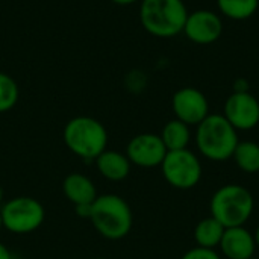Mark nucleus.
Segmentation results:
<instances>
[{"label":"nucleus","instance_id":"nucleus-4","mask_svg":"<svg viewBox=\"0 0 259 259\" xmlns=\"http://www.w3.org/2000/svg\"><path fill=\"white\" fill-rule=\"evenodd\" d=\"M255 209L252 193L238 184H228L220 187L211 197L209 211L225 229L244 226Z\"/></svg>","mask_w":259,"mask_h":259},{"label":"nucleus","instance_id":"nucleus-15","mask_svg":"<svg viewBox=\"0 0 259 259\" xmlns=\"http://www.w3.org/2000/svg\"><path fill=\"white\" fill-rule=\"evenodd\" d=\"M159 137H161L167 152L182 150V149H188V144L191 141V129L184 121L175 118V120H170L168 123H165Z\"/></svg>","mask_w":259,"mask_h":259},{"label":"nucleus","instance_id":"nucleus-8","mask_svg":"<svg viewBox=\"0 0 259 259\" xmlns=\"http://www.w3.org/2000/svg\"><path fill=\"white\" fill-rule=\"evenodd\" d=\"M225 24L217 12L209 9H197L188 12L182 33L194 44L208 46L220 39Z\"/></svg>","mask_w":259,"mask_h":259},{"label":"nucleus","instance_id":"nucleus-11","mask_svg":"<svg viewBox=\"0 0 259 259\" xmlns=\"http://www.w3.org/2000/svg\"><path fill=\"white\" fill-rule=\"evenodd\" d=\"M167 155V149L156 134H140L135 135L126 147V156L131 164L141 168H155L161 167L164 158Z\"/></svg>","mask_w":259,"mask_h":259},{"label":"nucleus","instance_id":"nucleus-24","mask_svg":"<svg viewBox=\"0 0 259 259\" xmlns=\"http://www.w3.org/2000/svg\"><path fill=\"white\" fill-rule=\"evenodd\" d=\"M111 2L115 5H120V6H129V5H134V3L141 2V0H111Z\"/></svg>","mask_w":259,"mask_h":259},{"label":"nucleus","instance_id":"nucleus-23","mask_svg":"<svg viewBox=\"0 0 259 259\" xmlns=\"http://www.w3.org/2000/svg\"><path fill=\"white\" fill-rule=\"evenodd\" d=\"M0 259H12V253L3 243H0Z\"/></svg>","mask_w":259,"mask_h":259},{"label":"nucleus","instance_id":"nucleus-19","mask_svg":"<svg viewBox=\"0 0 259 259\" xmlns=\"http://www.w3.org/2000/svg\"><path fill=\"white\" fill-rule=\"evenodd\" d=\"M20 90L17 82L6 73L0 71V114L11 111L18 102Z\"/></svg>","mask_w":259,"mask_h":259},{"label":"nucleus","instance_id":"nucleus-25","mask_svg":"<svg viewBox=\"0 0 259 259\" xmlns=\"http://www.w3.org/2000/svg\"><path fill=\"white\" fill-rule=\"evenodd\" d=\"M253 237H255V243H256V247H259V226L256 228V231H255Z\"/></svg>","mask_w":259,"mask_h":259},{"label":"nucleus","instance_id":"nucleus-20","mask_svg":"<svg viewBox=\"0 0 259 259\" xmlns=\"http://www.w3.org/2000/svg\"><path fill=\"white\" fill-rule=\"evenodd\" d=\"M181 259H222L215 252V249H205V247H193L184 253Z\"/></svg>","mask_w":259,"mask_h":259},{"label":"nucleus","instance_id":"nucleus-6","mask_svg":"<svg viewBox=\"0 0 259 259\" xmlns=\"http://www.w3.org/2000/svg\"><path fill=\"white\" fill-rule=\"evenodd\" d=\"M0 217L6 231L24 235L36 231L42 225L46 211L36 199L21 196L3 203L0 206Z\"/></svg>","mask_w":259,"mask_h":259},{"label":"nucleus","instance_id":"nucleus-3","mask_svg":"<svg viewBox=\"0 0 259 259\" xmlns=\"http://www.w3.org/2000/svg\"><path fill=\"white\" fill-rule=\"evenodd\" d=\"M90 220L94 229L106 240L124 238L134 225V214L129 203L117 194L97 196L91 206Z\"/></svg>","mask_w":259,"mask_h":259},{"label":"nucleus","instance_id":"nucleus-1","mask_svg":"<svg viewBox=\"0 0 259 259\" xmlns=\"http://www.w3.org/2000/svg\"><path fill=\"white\" fill-rule=\"evenodd\" d=\"M194 141L203 158L223 162L232 158L240 138L238 131L234 129L223 114H209L196 126Z\"/></svg>","mask_w":259,"mask_h":259},{"label":"nucleus","instance_id":"nucleus-12","mask_svg":"<svg viewBox=\"0 0 259 259\" xmlns=\"http://www.w3.org/2000/svg\"><path fill=\"white\" fill-rule=\"evenodd\" d=\"M220 250L226 259H250L256 250L255 237L244 226L226 228L220 241Z\"/></svg>","mask_w":259,"mask_h":259},{"label":"nucleus","instance_id":"nucleus-7","mask_svg":"<svg viewBox=\"0 0 259 259\" xmlns=\"http://www.w3.org/2000/svg\"><path fill=\"white\" fill-rule=\"evenodd\" d=\"M161 170L167 184L176 190L194 188L203 175L200 159L190 149L167 152Z\"/></svg>","mask_w":259,"mask_h":259},{"label":"nucleus","instance_id":"nucleus-16","mask_svg":"<svg viewBox=\"0 0 259 259\" xmlns=\"http://www.w3.org/2000/svg\"><path fill=\"white\" fill-rule=\"evenodd\" d=\"M223 234H225V228L214 217H206L196 225L194 241L199 247L215 249L220 246Z\"/></svg>","mask_w":259,"mask_h":259},{"label":"nucleus","instance_id":"nucleus-29","mask_svg":"<svg viewBox=\"0 0 259 259\" xmlns=\"http://www.w3.org/2000/svg\"><path fill=\"white\" fill-rule=\"evenodd\" d=\"M250 259H256V258H250Z\"/></svg>","mask_w":259,"mask_h":259},{"label":"nucleus","instance_id":"nucleus-14","mask_svg":"<svg viewBox=\"0 0 259 259\" xmlns=\"http://www.w3.org/2000/svg\"><path fill=\"white\" fill-rule=\"evenodd\" d=\"M96 165L99 173L112 182H120L126 179L131 173V161L126 155L117 152V150H105L96 158Z\"/></svg>","mask_w":259,"mask_h":259},{"label":"nucleus","instance_id":"nucleus-2","mask_svg":"<svg viewBox=\"0 0 259 259\" xmlns=\"http://www.w3.org/2000/svg\"><path fill=\"white\" fill-rule=\"evenodd\" d=\"M188 9L184 0H141L140 23L156 38H173L182 33Z\"/></svg>","mask_w":259,"mask_h":259},{"label":"nucleus","instance_id":"nucleus-9","mask_svg":"<svg viewBox=\"0 0 259 259\" xmlns=\"http://www.w3.org/2000/svg\"><path fill=\"white\" fill-rule=\"evenodd\" d=\"M171 109L175 117L188 126H197L211 114L206 96L193 87H184L173 94Z\"/></svg>","mask_w":259,"mask_h":259},{"label":"nucleus","instance_id":"nucleus-17","mask_svg":"<svg viewBox=\"0 0 259 259\" xmlns=\"http://www.w3.org/2000/svg\"><path fill=\"white\" fill-rule=\"evenodd\" d=\"M232 159L235 161L237 167L247 173L255 175L259 171V143L255 141H240Z\"/></svg>","mask_w":259,"mask_h":259},{"label":"nucleus","instance_id":"nucleus-28","mask_svg":"<svg viewBox=\"0 0 259 259\" xmlns=\"http://www.w3.org/2000/svg\"><path fill=\"white\" fill-rule=\"evenodd\" d=\"M93 259H106V258H93Z\"/></svg>","mask_w":259,"mask_h":259},{"label":"nucleus","instance_id":"nucleus-10","mask_svg":"<svg viewBox=\"0 0 259 259\" xmlns=\"http://www.w3.org/2000/svg\"><path fill=\"white\" fill-rule=\"evenodd\" d=\"M223 115L238 132L252 131L259 124L258 99L250 91L232 93L225 102Z\"/></svg>","mask_w":259,"mask_h":259},{"label":"nucleus","instance_id":"nucleus-26","mask_svg":"<svg viewBox=\"0 0 259 259\" xmlns=\"http://www.w3.org/2000/svg\"><path fill=\"white\" fill-rule=\"evenodd\" d=\"M2 202H3V190L0 187V205H2Z\"/></svg>","mask_w":259,"mask_h":259},{"label":"nucleus","instance_id":"nucleus-27","mask_svg":"<svg viewBox=\"0 0 259 259\" xmlns=\"http://www.w3.org/2000/svg\"><path fill=\"white\" fill-rule=\"evenodd\" d=\"M3 229V223H2V217H0V231Z\"/></svg>","mask_w":259,"mask_h":259},{"label":"nucleus","instance_id":"nucleus-22","mask_svg":"<svg viewBox=\"0 0 259 259\" xmlns=\"http://www.w3.org/2000/svg\"><path fill=\"white\" fill-rule=\"evenodd\" d=\"M91 206L93 205H77L74 206L76 208V214L82 219H90L91 215Z\"/></svg>","mask_w":259,"mask_h":259},{"label":"nucleus","instance_id":"nucleus-5","mask_svg":"<svg viewBox=\"0 0 259 259\" xmlns=\"http://www.w3.org/2000/svg\"><path fill=\"white\" fill-rule=\"evenodd\" d=\"M64 143L76 156L85 161H96L108 147V132L99 120L79 115L65 124Z\"/></svg>","mask_w":259,"mask_h":259},{"label":"nucleus","instance_id":"nucleus-13","mask_svg":"<svg viewBox=\"0 0 259 259\" xmlns=\"http://www.w3.org/2000/svg\"><path fill=\"white\" fill-rule=\"evenodd\" d=\"M64 194L68 202L77 205H93L97 199V190L94 182L82 173H71L64 179Z\"/></svg>","mask_w":259,"mask_h":259},{"label":"nucleus","instance_id":"nucleus-18","mask_svg":"<svg viewBox=\"0 0 259 259\" xmlns=\"http://www.w3.org/2000/svg\"><path fill=\"white\" fill-rule=\"evenodd\" d=\"M217 8L226 18L243 21L255 15L259 0H217Z\"/></svg>","mask_w":259,"mask_h":259},{"label":"nucleus","instance_id":"nucleus-21","mask_svg":"<svg viewBox=\"0 0 259 259\" xmlns=\"http://www.w3.org/2000/svg\"><path fill=\"white\" fill-rule=\"evenodd\" d=\"M249 91V82L243 77L237 79L234 82V93H247Z\"/></svg>","mask_w":259,"mask_h":259}]
</instances>
